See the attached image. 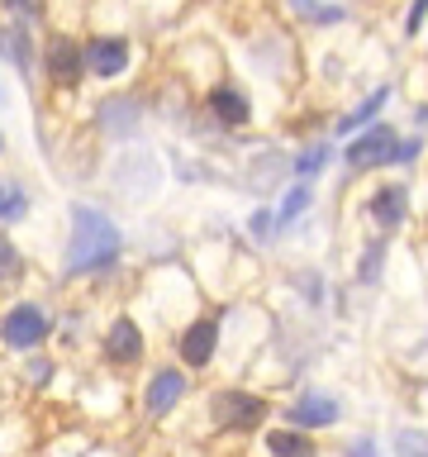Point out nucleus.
Segmentation results:
<instances>
[{"instance_id": "24", "label": "nucleus", "mask_w": 428, "mask_h": 457, "mask_svg": "<svg viewBox=\"0 0 428 457\" xmlns=\"http://www.w3.org/2000/svg\"><path fill=\"white\" fill-rule=\"evenodd\" d=\"M381 257H385V243H371V253L357 262V277L362 281H376V271H381Z\"/></svg>"}, {"instance_id": "11", "label": "nucleus", "mask_w": 428, "mask_h": 457, "mask_svg": "<svg viewBox=\"0 0 428 457\" xmlns=\"http://www.w3.org/2000/svg\"><path fill=\"white\" fill-rule=\"evenodd\" d=\"M395 153H399V134L391 124H371L362 138L348 148V162L357 171H371V167H385V162H395Z\"/></svg>"}, {"instance_id": "25", "label": "nucleus", "mask_w": 428, "mask_h": 457, "mask_svg": "<svg viewBox=\"0 0 428 457\" xmlns=\"http://www.w3.org/2000/svg\"><path fill=\"white\" fill-rule=\"evenodd\" d=\"M324 162H328V148L319 143V148H309L305 157H300V162H295V171H300V177H314V171H319Z\"/></svg>"}, {"instance_id": "21", "label": "nucleus", "mask_w": 428, "mask_h": 457, "mask_svg": "<svg viewBox=\"0 0 428 457\" xmlns=\"http://www.w3.org/2000/svg\"><path fill=\"white\" fill-rule=\"evenodd\" d=\"M0 10H5L14 24H38L43 14H48V0H0Z\"/></svg>"}, {"instance_id": "27", "label": "nucleus", "mask_w": 428, "mask_h": 457, "mask_svg": "<svg viewBox=\"0 0 428 457\" xmlns=\"http://www.w3.org/2000/svg\"><path fill=\"white\" fill-rule=\"evenodd\" d=\"M424 14H428V0H414V10H409V34L424 24Z\"/></svg>"}, {"instance_id": "20", "label": "nucleus", "mask_w": 428, "mask_h": 457, "mask_svg": "<svg viewBox=\"0 0 428 457\" xmlns=\"http://www.w3.org/2000/svg\"><path fill=\"white\" fill-rule=\"evenodd\" d=\"M385 100H391V91H385V86H376V91H371V96L362 100V105H357V110L348 114V120L338 124V134H357V129H362L366 120H376V110L385 105Z\"/></svg>"}, {"instance_id": "29", "label": "nucleus", "mask_w": 428, "mask_h": 457, "mask_svg": "<svg viewBox=\"0 0 428 457\" xmlns=\"http://www.w3.org/2000/svg\"><path fill=\"white\" fill-rule=\"evenodd\" d=\"M5 148H10V143H5V134H0V157H5Z\"/></svg>"}, {"instance_id": "2", "label": "nucleus", "mask_w": 428, "mask_h": 457, "mask_svg": "<svg viewBox=\"0 0 428 457\" xmlns=\"http://www.w3.org/2000/svg\"><path fill=\"white\" fill-rule=\"evenodd\" d=\"M53 338V314L38 305V300H14L0 314V343L10 353H34Z\"/></svg>"}, {"instance_id": "12", "label": "nucleus", "mask_w": 428, "mask_h": 457, "mask_svg": "<svg viewBox=\"0 0 428 457\" xmlns=\"http://www.w3.org/2000/svg\"><path fill=\"white\" fill-rule=\"evenodd\" d=\"M338 400L333 395H324V391H305L295 400L291 410H285V420H291L295 428H328V424H338Z\"/></svg>"}, {"instance_id": "14", "label": "nucleus", "mask_w": 428, "mask_h": 457, "mask_svg": "<svg viewBox=\"0 0 428 457\" xmlns=\"http://www.w3.org/2000/svg\"><path fill=\"white\" fill-rule=\"evenodd\" d=\"M366 214L385 228V234H391V228H399V224H405V214H409V191H405V186H381V191L366 200Z\"/></svg>"}, {"instance_id": "17", "label": "nucleus", "mask_w": 428, "mask_h": 457, "mask_svg": "<svg viewBox=\"0 0 428 457\" xmlns=\"http://www.w3.org/2000/svg\"><path fill=\"white\" fill-rule=\"evenodd\" d=\"M267 453L271 457H314V438L305 434V428H271L267 434Z\"/></svg>"}, {"instance_id": "19", "label": "nucleus", "mask_w": 428, "mask_h": 457, "mask_svg": "<svg viewBox=\"0 0 428 457\" xmlns=\"http://www.w3.org/2000/svg\"><path fill=\"white\" fill-rule=\"evenodd\" d=\"M24 271H29V257L20 253V243L0 228V286H20Z\"/></svg>"}, {"instance_id": "5", "label": "nucleus", "mask_w": 428, "mask_h": 457, "mask_svg": "<svg viewBox=\"0 0 428 457\" xmlns=\"http://www.w3.org/2000/svg\"><path fill=\"white\" fill-rule=\"evenodd\" d=\"M100 357H105V367H114V371L143 367V357H148V334H143V324L134 314H114L110 320V328L100 334Z\"/></svg>"}, {"instance_id": "22", "label": "nucleus", "mask_w": 428, "mask_h": 457, "mask_svg": "<svg viewBox=\"0 0 428 457\" xmlns=\"http://www.w3.org/2000/svg\"><path fill=\"white\" fill-rule=\"evenodd\" d=\"M305 205H309V186H295V191L281 200V210H276V228H285V224H291Z\"/></svg>"}, {"instance_id": "16", "label": "nucleus", "mask_w": 428, "mask_h": 457, "mask_svg": "<svg viewBox=\"0 0 428 457\" xmlns=\"http://www.w3.org/2000/svg\"><path fill=\"white\" fill-rule=\"evenodd\" d=\"M0 57L14 67V71H34L38 53H34V38H29V24H0Z\"/></svg>"}, {"instance_id": "13", "label": "nucleus", "mask_w": 428, "mask_h": 457, "mask_svg": "<svg viewBox=\"0 0 428 457\" xmlns=\"http://www.w3.org/2000/svg\"><path fill=\"white\" fill-rule=\"evenodd\" d=\"M210 114L219 120L224 129H243L252 120V105H248V96L238 91V86H210Z\"/></svg>"}, {"instance_id": "10", "label": "nucleus", "mask_w": 428, "mask_h": 457, "mask_svg": "<svg viewBox=\"0 0 428 457\" xmlns=\"http://www.w3.org/2000/svg\"><path fill=\"white\" fill-rule=\"evenodd\" d=\"M185 391H191V381H185V367H157L148 386H143V410H148V420H167L171 410L185 400Z\"/></svg>"}, {"instance_id": "1", "label": "nucleus", "mask_w": 428, "mask_h": 457, "mask_svg": "<svg viewBox=\"0 0 428 457\" xmlns=\"http://www.w3.org/2000/svg\"><path fill=\"white\" fill-rule=\"evenodd\" d=\"M124 257V234L105 210L77 200L71 205V238H67V257H62V277L81 281V277H100Z\"/></svg>"}, {"instance_id": "15", "label": "nucleus", "mask_w": 428, "mask_h": 457, "mask_svg": "<svg viewBox=\"0 0 428 457\" xmlns=\"http://www.w3.org/2000/svg\"><path fill=\"white\" fill-rule=\"evenodd\" d=\"M29 214H34V195H29V186L20 177H10V171H0V228L24 224Z\"/></svg>"}, {"instance_id": "6", "label": "nucleus", "mask_w": 428, "mask_h": 457, "mask_svg": "<svg viewBox=\"0 0 428 457\" xmlns=\"http://www.w3.org/2000/svg\"><path fill=\"white\" fill-rule=\"evenodd\" d=\"M91 124H95V134H100V138L128 143V138L138 134V124H143L138 96H134V91H110V96H100V100H95V110H91Z\"/></svg>"}, {"instance_id": "28", "label": "nucleus", "mask_w": 428, "mask_h": 457, "mask_svg": "<svg viewBox=\"0 0 428 457\" xmlns=\"http://www.w3.org/2000/svg\"><path fill=\"white\" fill-rule=\"evenodd\" d=\"M348 457H376V443H371V438L352 443V448H348Z\"/></svg>"}, {"instance_id": "18", "label": "nucleus", "mask_w": 428, "mask_h": 457, "mask_svg": "<svg viewBox=\"0 0 428 457\" xmlns=\"http://www.w3.org/2000/svg\"><path fill=\"white\" fill-rule=\"evenodd\" d=\"M285 5H291L295 20H305V24H342L348 20V10H342L338 0H285Z\"/></svg>"}, {"instance_id": "7", "label": "nucleus", "mask_w": 428, "mask_h": 457, "mask_svg": "<svg viewBox=\"0 0 428 457\" xmlns=\"http://www.w3.org/2000/svg\"><path fill=\"white\" fill-rule=\"evenodd\" d=\"M43 71H48V86L62 96H77L86 81V62H81V43L71 34H53L43 43Z\"/></svg>"}, {"instance_id": "26", "label": "nucleus", "mask_w": 428, "mask_h": 457, "mask_svg": "<svg viewBox=\"0 0 428 457\" xmlns=\"http://www.w3.org/2000/svg\"><path fill=\"white\" fill-rule=\"evenodd\" d=\"M14 105H20V100H14V91H10V81H5V71H0V110H14Z\"/></svg>"}, {"instance_id": "3", "label": "nucleus", "mask_w": 428, "mask_h": 457, "mask_svg": "<svg viewBox=\"0 0 428 457\" xmlns=\"http://www.w3.org/2000/svg\"><path fill=\"white\" fill-rule=\"evenodd\" d=\"M110 186H114L119 200H128V205H134V200H152L157 186H162V167H157L152 153L124 148L119 157H114V167H110Z\"/></svg>"}, {"instance_id": "4", "label": "nucleus", "mask_w": 428, "mask_h": 457, "mask_svg": "<svg viewBox=\"0 0 428 457\" xmlns=\"http://www.w3.org/2000/svg\"><path fill=\"white\" fill-rule=\"evenodd\" d=\"M210 420H214V428H224V434H252V428H262V420H267V400L228 386V391L210 395Z\"/></svg>"}, {"instance_id": "8", "label": "nucleus", "mask_w": 428, "mask_h": 457, "mask_svg": "<svg viewBox=\"0 0 428 457\" xmlns=\"http://www.w3.org/2000/svg\"><path fill=\"white\" fill-rule=\"evenodd\" d=\"M81 62H86V77L114 81L128 71V62H134V43L119 38V34H91L81 43Z\"/></svg>"}, {"instance_id": "9", "label": "nucleus", "mask_w": 428, "mask_h": 457, "mask_svg": "<svg viewBox=\"0 0 428 457\" xmlns=\"http://www.w3.org/2000/svg\"><path fill=\"white\" fill-rule=\"evenodd\" d=\"M214 353H219V310H210V314H200V320H191V324L181 328V338H177V357H181L185 371L210 367Z\"/></svg>"}, {"instance_id": "23", "label": "nucleus", "mask_w": 428, "mask_h": 457, "mask_svg": "<svg viewBox=\"0 0 428 457\" xmlns=\"http://www.w3.org/2000/svg\"><path fill=\"white\" fill-rule=\"evenodd\" d=\"M395 457H428V434H414V428L395 434Z\"/></svg>"}]
</instances>
